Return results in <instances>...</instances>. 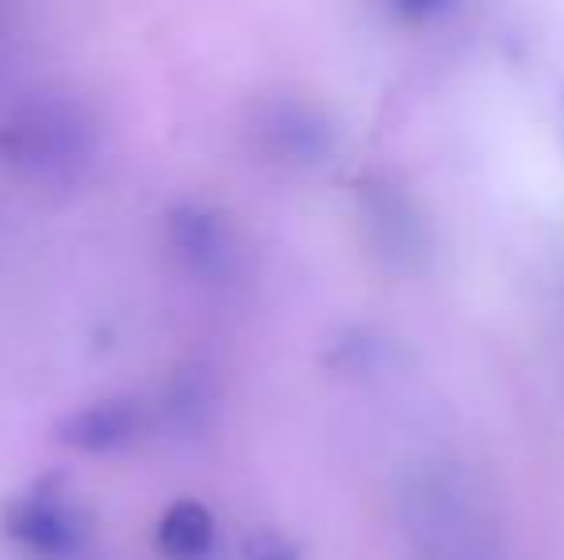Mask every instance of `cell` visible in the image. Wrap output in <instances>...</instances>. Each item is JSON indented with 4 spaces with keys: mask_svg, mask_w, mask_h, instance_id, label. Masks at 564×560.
<instances>
[{
    "mask_svg": "<svg viewBox=\"0 0 564 560\" xmlns=\"http://www.w3.org/2000/svg\"><path fill=\"white\" fill-rule=\"evenodd\" d=\"M97 150V128L69 100H35L0 123V157L35 177H69Z\"/></svg>",
    "mask_w": 564,
    "mask_h": 560,
    "instance_id": "obj_1",
    "label": "cell"
},
{
    "mask_svg": "<svg viewBox=\"0 0 564 560\" xmlns=\"http://www.w3.org/2000/svg\"><path fill=\"white\" fill-rule=\"evenodd\" d=\"M0 530L23 553L39 560H69L89 546L93 526L58 480H43L28 492H15L0 507Z\"/></svg>",
    "mask_w": 564,
    "mask_h": 560,
    "instance_id": "obj_2",
    "label": "cell"
},
{
    "mask_svg": "<svg viewBox=\"0 0 564 560\" xmlns=\"http://www.w3.org/2000/svg\"><path fill=\"white\" fill-rule=\"evenodd\" d=\"M165 246L188 277L204 284L235 281L238 257H242L230 219L200 200H181L165 211Z\"/></svg>",
    "mask_w": 564,
    "mask_h": 560,
    "instance_id": "obj_3",
    "label": "cell"
},
{
    "mask_svg": "<svg viewBox=\"0 0 564 560\" xmlns=\"http://www.w3.org/2000/svg\"><path fill=\"white\" fill-rule=\"evenodd\" d=\"M253 135L273 162L292 165V169H319L338 146L335 123L315 105L296 97L269 100L253 120Z\"/></svg>",
    "mask_w": 564,
    "mask_h": 560,
    "instance_id": "obj_4",
    "label": "cell"
},
{
    "mask_svg": "<svg viewBox=\"0 0 564 560\" xmlns=\"http://www.w3.org/2000/svg\"><path fill=\"white\" fill-rule=\"evenodd\" d=\"M147 411L131 396H105L54 422V441L77 457H112L142 438Z\"/></svg>",
    "mask_w": 564,
    "mask_h": 560,
    "instance_id": "obj_5",
    "label": "cell"
},
{
    "mask_svg": "<svg viewBox=\"0 0 564 560\" xmlns=\"http://www.w3.org/2000/svg\"><path fill=\"white\" fill-rule=\"evenodd\" d=\"M365 216H369L372 239H377L380 254L392 257L395 265L415 270L426 257V223L400 188L377 180L365 193Z\"/></svg>",
    "mask_w": 564,
    "mask_h": 560,
    "instance_id": "obj_6",
    "label": "cell"
},
{
    "mask_svg": "<svg viewBox=\"0 0 564 560\" xmlns=\"http://www.w3.org/2000/svg\"><path fill=\"white\" fill-rule=\"evenodd\" d=\"M154 549L165 560H212L219 549V523L208 503L177 499L158 515Z\"/></svg>",
    "mask_w": 564,
    "mask_h": 560,
    "instance_id": "obj_7",
    "label": "cell"
},
{
    "mask_svg": "<svg viewBox=\"0 0 564 560\" xmlns=\"http://www.w3.org/2000/svg\"><path fill=\"white\" fill-rule=\"evenodd\" d=\"M377 12L384 15L388 23L403 31H426L434 23L449 20L465 0H372Z\"/></svg>",
    "mask_w": 564,
    "mask_h": 560,
    "instance_id": "obj_8",
    "label": "cell"
},
{
    "mask_svg": "<svg viewBox=\"0 0 564 560\" xmlns=\"http://www.w3.org/2000/svg\"><path fill=\"white\" fill-rule=\"evenodd\" d=\"M242 560H304L300 546L289 534L273 530V526H261L250 538L242 541Z\"/></svg>",
    "mask_w": 564,
    "mask_h": 560,
    "instance_id": "obj_9",
    "label": "cell"
}]
</instances>
